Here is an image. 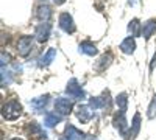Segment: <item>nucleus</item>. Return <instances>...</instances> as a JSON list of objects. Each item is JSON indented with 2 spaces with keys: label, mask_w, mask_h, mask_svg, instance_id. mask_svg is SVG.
<instances>
[{
  "label": "nucleus",
  "mask_w": 156,
  "mask_h": 140,
  "mask_svg": "<svg viewBox=\"0 0 156 140\" xmlns=\"http://www.w3.org/2000/svg\"><path fill=\"white\" fill-rule=\"evenodd\" d=\"M11 83V72L2 67V87H6Z\"/></svg>",
  "instance_id": "nucleus-24"
},
{
  "label": "nucleus",
  "mask_w": 156,
  "mask_h": 140,
  "mask_svg": "<svg viewBox=\"0 0 156 140\" xmlns=\"http://www.w3.org/2000/svg\"><path fill=\"white\" fill-rule=\"evenodd\" d=\"M75 114H76V118L80 120V123L86 125V123H89L90 120H92V117H94V109L90 108L89 104H80V106L76 108Z\"/></svg>",
  "instance_id": "nucleus-9"
},
{
  "label": "nucleus",
  "mask_w": 156,
  "mask_h": 140,
  "mask_svg": "<svg viewBox=\"0 0 156 140\" xmlns=\"http://www.w3.org/2000/svg\"><path fill=\"white\" fill-rule=\"evenodd\" d=\"M112 125H114V128L119 131V134L123 137V138H128V123H126V117H125V112L123 111H119L114 115L112 118Z\"/></svg>",
  "instance_id": "nucleus-4"
},
{
  "label": "nucleus",
  "mask_w": 156,
  "mask_h": 140,
  "mask_svg": "<svg viewBox=\"0 0 156 140\" xmlns=\"http://www.w3.org/2000/svg\"><path fill=\"white\" fill-rule=\"evenodd\" d=\"M154 67H156V53H154V56H153V59H151V62H150V72H153Z\"/></svg>",
  "instance_id": "nucleus-26"
},
{
  "label": "nucleus",
  "mask_w": 156,
  "mask_h": 140,
  "mask_svg": "<svg viewBox=\"0 0 156 140\" xmlns=\"http://www.w3.org/2000/svg\"><path fill=\"white\" fill-rule=\"evenodd\" d=\"M78 50L80 53L83 55H87V56H95L98 53V48H97V44H94L92 41H83L78 45Z\"/></svg>",
  "instance_id": "nucleus-13"
},
{
  "label": "nucleus",
  "mask_w": 156,
  "mask_h": 140,
  "mask_svg": "<svg viewBox=\"0 0 156 140\" xmlns=\"http://www.w3.org/2000/svg\"><path fill=\"white\" fill-rule=\"evenodd\" d=\"M33 39H34V36H30V34H25L22 37H19V41H17V53L20 56H28L30 52L33 50Z\"/></svg>",
  "instance_id": "nucleus-6"
},
{
  "label": "nucleus",
  "mask_w": 156,
  "mask_h": 140,
  "mask_svg": "<svg viewBox=\"0 0 156 140\" xmlns=\"http://www.w3.org/2000/svg\"><path fill=\"white\" fill-rule=\"evenodd\" d=\"M58 22H59V28H61L64 33H67V34L75 33L76 25H75V22H73V17L69 14V12H61Z\"/></svg>",
  "instance_id": "nucleus-7"
},
{
  "label": "nucleus",
  "mask_w": 156,
  "mask_h": 140,
  "mask_svg": "<svg viewBox=\"0 0 156 140\" xmlns=\"http://www.w3.org/2000/svg\"><path fill=\"white\" fill-rule=\"evenodd\" d=\"M23 112V108L22 104L19 103L17 100H11L8 101L6 104H3L2 108V117L8 121H12V120H17Z\"/></svg>",
  "instance_id": "nucleus-1"
},
{
  "label": "nucleus",
  "mask_w": 156,
  "mask_h": 140,
  "mask_svg": "<svg viewBox=\"0 0 156 140\" xmlns=\"http://www.w3.org/2000/svg\"><path fill=\"white\" fill-rule=\"evenodd\" d=\"M9 55L8 53H5V52H2V67H5V62H6V64H8V62H9Z\"/></svg>",
  "instance_id": "nucleus-25"
},
{
  "label": "nucleus",
  "mask_w": 156,
  "mask_h": 140,
  "mask_svg": "<svg viewBox=\"0 0 156 140\" xmlns=\"http://www.w3.org/2000/svg\"><path fill=\"white\" fill-rule=\"evenodd\" d=\"M61 120H62V117L59 115V114H56V112H47L45 117H44V125L47 126V128H55L58 123H61Z\"/></svg>",
  "instance_id": "nucleus-18"
},
{
  "label": "nucleus",
  "mask_w": 156,
  "mask_h": 140,
  "mask_svg": "<svg viewBox=\"0 0 156 140\" xmlns=\"http://www.w3.org/2000/svg\"><path fill=\"white\" fill-rule=\"evenodd\" d=\"M51 8L48 5H41V6H37V11H36V17L39 20H42V22H48V19L51 17Z\"/></svg>",
  "instance_id": "nucleus-20"
},
{
  "label": "nucleus",
  "mask_w": 156,
  "mask_h": 140,
  "mask_svg": "<svg viewBox=\"0 0 156 140\" xmlns=\"http://www.w3.org/2000/svg\"><path fill=\"white\" fill-rule=\"evenodd\" d=\"M111 62H112V55L111 53H105V55H101L97 59V62L94 64V69H95V72H105L111 66Z\"/></svg>",
  "instance_id": "nucleus-14"
},
{
  "label": "nucleus",
  "mask_w": 156,
  "mask_h": 140,
  "mask_svg": "<svg viewBox=\"0 0 156 140\" xmlns=\"http://www.w3.org/2000/svg\"><path fill=\"white\" fill-rule=\"evenodd\" d=\"M55 56H56V48H48L47 52L39 58V62H37V66L41 67V69H44V67H48L50 64H51V61L55 59Z\"/></svg>",
  "instance_id": "nucleus-15"
},
{
  "label": "nucleus",
  "mask_w": 156,
  "mask_h": 140,
  "mask_svg": "<svg viewBox=\"0 0 156 140\" xmlns=\"http://www.w3.org/2000/svg\"><path fill=\"white\" fill-rule=\"evenodd\" d=\"M154 33H156V19H148L142 25V36H144L145 41H148Z\"/></svg>",
  "instance_id": "nucleus-17"
},
{
  "label": "nucleus",
  "mask_w": 156,
  "mask_h": 140,
  "mask_svg": "<svg viewBox=\"0 0 156 140\" xmlns=\"http://www.w3.org/2000/svg\"><path fill=\"white\" fill-rule=\"evenodd\" d=\"M53 2H55L56 5H62L64 2H66V0H53Z\"/></svg>",
  "instance_id": "nucleus-27"
},
{
  "label": "nucleus",
  "mask_w": 156,
  "mask_h": 140,
  "mask_svg": "<svg viewBox=\"0 0 156 140\" xmlns=\"http://www.w3.org/2000/svg\"><path fill=\"white\" fill-rule=\"evenodd\" d=\"M25 132L30 135V138H47V132L37 121H30L25 126Z\"/></svg>",
  "instance_id": "nucleus-8"
},
{
  "label": "nucleus",
  "mask_w": 156,
  "mask_h": 140,
  "mask_svg": "<svg viewBox=\"0 0 156 140\" xmlns=\"http://www.w3.org/2000/svg\"><path fill=\"white\" fill-rule=\"evenodd\" d=\"M89 106L92 108L94 111H98V109H109L111 108V97H109V92L105 90L100 97H94L89 100Z\"/></svg>",
  "instance_id": "nucleus-5"
},
{
  "label": "nucleus",
  "mask_w": 156,
  "mask_h": 140,
  "mask_svg": "<svg viewBox=\"0 0 156 140\" xmlns=\"http://www.w3.org/2000/svg\"><path fill=\"white\" fill-rule=\"evenodd\" d=\"M50 33H51V25L48 22H42L36 27L34 37H36L37 42H47L48 37H50Z\"/></svg>",
  "instance_id": "nucleus-10"
},
{
  "label": "nucleus",
  "mask_w": 156,
  "mask_h": 140,
  "mask_svg": "<svg viewBox=\"0 0 156 140\" xmlns=\"http://www.w3.org/2000/svg\"><path fill=\"white\" fill-rule=\"evenodd\" d=\"M48 101H50V95L45 94V95H41V97H37V98H33L30 101V106L34 109V112H42L47 108Z\"/></svg>",
  "instance_id": "nucleus-12"
},
{
  "label": "nucleus",
  "mask_w": 156,
  "mask_h": 140,
  "mask_svg": "<svg viewBox=\"0 0 156 140\" xmlns=\"http://www.w3.org/2000/svg\"><path fill=\"white\" fill-rule=\"evenodd\" d=\"M62 137L66 140H86V134L81 132L78 128H75L73 125H66V129H64Z\"/></svg>",
  "instance_id": "nucleus-11"
},
{
  "label": "nucleus",
  "mask_w": 156,
  "mask_h": 140,
  "mask_svg": "<svg viewBox=\"0 0 156 140\" xmlns=\"http://www.w3.org/2000/svg\"><path fill=\"white\" fill-rule=\"evenodd\" d=\"M115 104L119 106V111L126 112V109H128V95L125 92L119 94V95L115 97Z\"/></svg>",
  "instance_id": "nucleus-22"
},
{
  "label": "nucleus",
  "mask_w": 156,
  "mask_h": 140,
  "mask_svg": "<svg viewBox=\"0 0 156 140\" xmlns=\"http://www.w3.org/2000/svg\"><path fill=\"white\" fill-rule=\"evenodd\" d=\"M134 2H136V0H128V5H129V6H133Z\"/></svg>",
  "instance_id": "nucleus-28"
},
{
  "label": "nucleus",
  "mask_w": 156,
  "mask_h": 140,
  "mask_svg": "<svg viewBox=\"0 0 156 140\" xmlns=\"http://www.w3.org/2000/svg\"><path fill=\"white\" fill-rule=\"evenodd\" d=\"M147 117L151 120L156 117V95L153 97V100L150 101V104H148V111H147Z\"/></svg>",
  "instance_id": "nucleus-23"
},
{
  "label": "nucleus",
  "mask_w": 156,
  "mask_h": 140,
  "mask_svg": "<svg viewBox=\"0 0 156 140\" xmlns=\"http://www.w3.org/2000/svg\"><path fill=\"white\" fill-rule=\"evenodd\" d=\"M119 48L122 50L125 55H133L136 52V41H134V37H131V36L125 37V39L120 42V47Z\"/></svg>",
  "instance_id": "nucleus-16"
},
{
  "label": "nucleus",
  "mask_w": 156,
  "mask_h": 140,
  "mask_svg": "<svg viewBox=\"0 0 156 140\" xmlns=\"http://www.w3.org/2000/svg\"><path fill=\"white\" fill-rule=\"evenodd\" d=\"M139 131H140V115L139 114H134L133 121H131V128H129V132H128V138L134 140L137 137Z\"/></svg>",
  "instance_id": "nucleus-19"
},
{
  "label": "nucleus",
  "mask_w": 156,
  "mask_h": 140,
  "mask_svg": "<svg viewBox=\"0 0 156 140\" xmlns=\"http://www.w3.org/2000/svg\"><path fill=\"white\" fill-rule=\"evenodd\" d=\"M128 33L131 34V37L142 36V23L139 22V19H133L128 23Z\"/></svg>",
  "instance_id": "nucleus-21"
},
{
  "label": "nucleus",
  "mask_w": 156,
  "mask_h": 140,
  "mask_svg": "<svg viewBox=\"0 0 156 140\" xmlns=\"http://www.w3.org/2000/svg\"><path fill=\"white\" fill-rule=\"evenodd\" d=\"M66 94L69 98L72 100H83L86 98V92L83 90V87L80 86V83L76 81V78H72L67 86H66Z\"/></svg>",
  "instance_id": "nucleus-3"
},
{
  "label": "nucleus",
  "mask_w": 156,
  "mask_h": 140,
  "mask_svg": "<svg viewBox=\"0 0 156 140\" xmlns=\"http://www.w3.org/2000/svg\"><path fill=\"white\" fill-rule=\"evenodd\" d=\"M9 140H22V138H19V137H14V138H9Z\"/></svg>",
  "instance_id": "nucleus-29"
},
{
  "label": "nucleus",
  "mask_w": 156,
  "mask_h": 140,
  "mask_svg": "<svg viewBox=\"0 0 156 140\" xmlns=\"http://www.w3.org/2000/svg\"><path fill=\"white\" fill-rule=\"evenodd\" d=\"M73 111V100L69 97H58L55 100V112L61 117H66Z\"/></svg>",
  "instance_id": "nucleus-2"
}]
</instances>
